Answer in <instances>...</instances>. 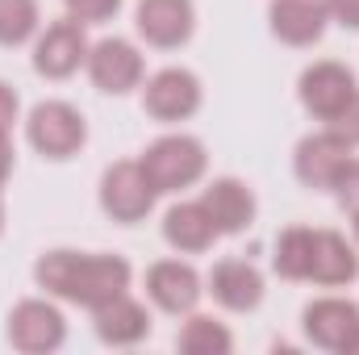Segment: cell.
Listing matches in <instances>:
<instances>
[{
  "label": "cell",
  "instance_id": "6da1fadb",
  "mask_svg": "<svg viewBox=\"0 0 359 355\" xmlns=\"http://www.w3.org/2000/svg\"><path fill=\"white\" fill-rule=\"evenodd\" d=\"M34 284L55 297V301H67V305H80V309H96L121 293H130L134 284V267L126 255H113V251H72V247H55V251H42L38 264H34Z\"/></svg>",
  "mask_w": 359,
  "mask_h": 355
},
{
  "label": "cell",
  "instance_id": "7a4b0ae2",
  "mask_svg": "<svg viewBox=\"0 0 359 355\" xmlns=\"http://www.w3.org/2000/svg\"><path fill=\"white\" fill-rule=\"evenodd\" d=\"M147 180L155 184L159 196H180L184 188H196L205 172H209V151L196 134H184V130H172V134H159L142 155H138Z\"/></svg>",
  "mask_w": 359,
  "mask_h": 355
},
{
  "label": "cell",
  "instance_id": "3957f363",
  "mask_svg": "<svg viewBox=\"0 0 359 355\" xmlns=\"http://www.w3.org/2000/svg\"><path fill=\"white\" fill-rule=\"evenodd\" d=\"M25 142L34 147V155L50 163H67L88 147V121L72 100L50 96L25 113Z\"/></svg>",
  "mask_w": 359,
  "mask_h": 355
},
{
  "label": "cell",
  "instance_id": "277c9868",
  "mask_svg": "<svg viewBox=\"0 0 359 355\" xmlns=\"http://www.w3.org/2000/svg\"><path fill=\"white\" fill-rule=\"evenodd\" d=\"M4 339L21 355H50L67 343V314L55 297H25L8 309Z\"/></svg>",
  "mask_w": 359,
  "mask_h": 355
},
{
  "label": "cell",
  "instance_id": "5b68a950",
  "mask_svg": "<svg viewBox=\"0 0 359 355\" xmlns=\"http://www.w3.org/2000/svg\"><path fill=\"white\" fill-rule=\"evenodd\" d=\"M96 196H100L104 217L117 222V226H138V222H147L151 209H155V201H159L155 184L147 180V172H142L138 159H117V163H109V168L100 172Z\"/></svg>",
  "mask_w": 359,
  "mask_h": 355
},
{
  "label": "cell",
  "instance_id": "8992f818",
  "mask_svg": "<svg viewBox=\"0 0 359 355\" xmlns=\"http://www.w3.org/2000/svg\"><path fill=\"white\" fill-rule=\"evenodd\" d=\"M88 25H80L76 17H55L50 25H42L38 29V38H34V55H29V63H34V72L42 76V80H72L76 72H84V63H88V34H84Z\"/></svg>",
  "mask_w": 359,
  "mask_h": 355
},
{
  "label": "cell",
  "instance_id": "52a82bcc",
  "mask_svg": "<svg viewBox=\"0 0 359 355\" xmlns=\"http://www.w3.org/2000/svg\"><path fill=\"white\" fill-rule=\"evenodd\" d=\"M205 105V84L188 67H159L155 76L142 80V113L159 126L192 121Z\"/></svg>",
  "mask_w": 359,
  "mask_h": 355
},
{
  "label": "cell",
  "instance_id": "ba28073f",
  "mask_svg": "<svg viewBox=\"0 0 359 355\" xmlns=\"http://www.w3.org/2000/svg\"><path fill=\"white\" fill-rule=\"evenodd\" d=\"M355 96H359L355 72L347 63H339V59H318V63H309L297 76V100H301V109L313 121H322V126H330Z\"/></svg>",
  "mask_w": 359,
  "mask_h": 355
},
{
  "label": "cell",
  "instance_id": "9c48e42d",
  "mask_svg": "<svg viewBox=\"0 0 359 355\" xmlns=\"http://www.w3.org/2000/svg\"><path fill=\"white\" fill-rule=\"evenodd\" d=\"M351 159H355V147L339 130L322 126V130H313V134H305L297 142V151H292V176L301 180L305 188H313V192H330Z\"/></svg>",
  "mask_w": 359,
  "mask_h": 355
},
{
  "label": "cell",
  "instance_id": "30bf717a",
  "mask_svg": "<svg viewBox=\"0 0 359 355\" xmlns=\"http://www.w3.org/2000/svg\"><path fill=\"white\" fill-rule=\"evenodd\" d=\"M84 72H88L96 92H104V96H130L134 88H142V80H147V55L130 38L113 34V38L92 42Z\"/></svg>",
  "mask_w": 359,
  "mask_h": 355
},
{
  "label": "cell",
  "instance_id": "8fae6325",
  "mask_svg": "<svg viewBox=\"0 0 359 355\" xmlns=\"http://www.w3.org/2000/svg\"><path fill=\"white\" fill-rule=\"evenodd\" d=\"M142 288H147V301H151L159 314L184 318V314H192V309L201 305V297H205V276L188 264V260H159V264L147 267Z\"/></svg>",
  "mask_w": 359,
  "mask_h": 355
},
{
  "label": "cell",
  "instance_id": "7c38bea8",
  "mask_svg": "<svg viewBox=\"0 0 359 355\" xmlns=\"http://www.w3.org/2000/svg\"><path fill=\"white\" fill-rule=\"evenodd\" d=\"M301 330L318 351L347 355L351 339L359 335V305L351 297H313L301 309Z\"/></svg>",
  "mask_w": 359,
  "mask_h": 355
},
{
  "label": "cell",
  "instance_id": "4fadbf2b",
  "mask_svg": "<svg viewBox=\"0 0 359 355\" xmlns=\"http://www.w3.org/2000/svg\"><path fill=\"white\" fill-rule=\"evenodd\" d=\"M134 29L155 51H180L196 34V4L192 0H138Z\"/></svg>",
  "mask_w": 359,
  "mask_h": 355
},
{
  "label": "cell",
  "instance_id": "5bb4252c",
  "mask_svg": "<svg viewBox=\"0 0 359 355\" xmlns=\"http://www.w3.org/2000/svg\"><path fill=\"white\" fill-rule=\"evenodd\" d=\"M205 293L226 309V314H255L268 297V280L251 260H217L205 276Z\"/></svg>",
  "mask_w": 359,
  "mask_h": 355
},
{
  "label": "cell",
  "instance_id": "9a60e30c",
  "mask_svg": "<svg viewBox=\"0 0 359 355\" xmlns=\"http://www.w3.org/2000/svg\"><path fill=\"white\" fill-rule=\"evenodd\" d=\"M201 205L209 209L213 226L222 239H234V234H247L259 217V201H255V188L238 176H217L201 188Z\"/></svg>",
  "mask_w": 359,
  "mask_h": 355
},
{
  "label": "cell",
  "instance_id": "2e32d148",
  "mask_svg": "<svg viewBox=\"0 0 359 355\" xmlns=\"http://www.w3.org/2000/svg\"><path fill=\"white\" fill-rule=\"evenodd\" d=\"M268 29L292 51L318 46L330 29V8L326 0H268Z\"/></svg>",
  "mask_w": 359,
  "mask_h": 355
},
{
  "label": "cell",
  "instance_id": "e0dca14e",
  "mask_svg": "<svg viewBox=\"0 0 359 355\" xmlns=\"http://www.w3.org/2000/svg\"><path fill=\"white\" fill-rule=\"evenodd\" d=\"M92 330H96V339L104 347H121L126 351V347L147 343L151 330H155V322H151L147 301L121 293V297H113V301H104V305L92 309Z\"/></svg>",
  "mask_w": 359,
  "mask_h": 355
},
{
  "label": "cell",
  "instance_id": "ac0fdd59",
  "mask_svg": "<svg viewBox=\"0 0 359 355\" xmlns=\"http://www.w3.org/2000/svg\"><path fill=\"white\" fill-rule=\"evenodd\" d=\"M359 280V247L355 239L339 230H313V260H309V280L318 288H347Z\"/></svg>",
  "mask_w": 359,
  "mask_h": 355
},
{
  "label": "cell",
  "instance_id": "d6986e66",
  "mask_svg": "<svg viewBox=\"0 0 359 355\" xmlns=\"http://www.w3.org/2000/svg\"><path fill=\"white\" fill-rule=\"evenodd\" d=\"M217 239H222V234H217L209 209L201 205V196H196V201H176V205L163 213V243H168L176 255H205V251H213Z\"/></svg>",
  "mask_w": 359,
  "mask_h": 355
},
{
  "label": "cell",
  "instance_id": "ffe728a7",
  "mask_svg": "<svg viewBox=\"0 0 359 355\" xmlns=\"http://www.w3.org/2000/svg\"><path fill=\"white\" fill-rule=\"evenodd\" d=\"M176 351L180 355H230L234 351V335H230V326L222 318L192 309V314H184V322L176 330Z\"/></svg>",
  "mask_w": 359,
  "mask_h": 355
},
{
  "label": "cell",
  "instance_id": "44dd1931",
  "mask_svg": "<svg viewBox=\"0 0 359 355\" xmlns=\"http://www.w3.org/2000/svg\"><path fill=\"white\" fill-rule=\"evenodd\" d=\"M309 260H313V230L284 226L271 243V272L280 280H309Z\"/></svg>",
  "mask_w": 359,
  "mask_h": 355
},
{
  "label": "cell",
  "instance_id": "7402d4cb",
  "mask_svg": "<svg viewBox=\"0 0 359 355\" xmlns=\"http://www.w3.org/2000/svg\"><path fill=\"white\" fill-rule=\"evenodd\" d=\"M42 29V4L38 0H0V46H34Z\"/></svg>",
  "mask_w": 359,
  "mask_h": 355
},
{
  "label": "cell",
  "instance_id": "603a6c76",
  "mask_svg": "<svg viewBox=\"0 0 359 355\" xmlns=\"http://www.w3.org/2000/svg\"><path fill=\"white\" fill-rule=\"evenodd\" d=\"M121 4L126 0H63L67 17H76L80 25H104V21H113L121 13Z\"/></svg>",
  "mask_w": 359,
  "mask_h": 355
},
{
  "label": "cell",
  "instance_id": "cb8c5ba5",
  "mask_svg": "<svg viewBox=\"0 0 359 355\" xmlns=\"http://www.w3.org/2000/svg\"><path fill=\"white\" fill-rule=\"evenodd\" d=\"M330 192H334L339 209L355 222V217H359V159H351V163L343 168V176H339V184H334Z\"/></svg>",
  "mask_w": 359,
  "mask_h": 355
},
{
  "label": "cell",
  "instance_id": "d4e9b609",
  "mask_svg": "<svg viewBox=\"0 0 359 355\" xmlns=\"http://www.w3.org/2000/svg\"><path fill=\"white\" fill-rule=\"evenodd\" d=\"M17 117H21V96H17L13 84H4V80H0V134H13Z\"/></svg>",
  "mask_w": 359,
  "mask_h": 355
},
{
  "label": "cell",
  "instance_id": "484cf974",
  "mask_svg": "<svg viewBox=\"0 0 359 355\" xmlns=\"http://www.w3.org/2000/svg\"><path fill=\"white\" fill-rule=\"evenodd\" d=\"M326 8H330V21L334 25L359 34V0H326Z\"/></svg>",
  "mask_w": 359,
  "mask_h": 355
},
{
  "label": "cell",
  "instance_id": "4316f807",
  "mask_svg": "<svg viewBox=\"0 0 359 355\" xmlns=\"http://www.w3.org/2000/svg\"><path fill=\"white\" fill-rule=\"evenodd\" d=\"M330 130H339L351 147H359V96L343 109V113H339V117H334V121H330Z\"/></svg>",
  "mask_w": 359,
  "mask_h": 355
},
{
  "label": "cell",
  "instance_id": "83f0119b",
  "mask_svg": "<svg viewBox=\"0 0 359 355\" xmlns=\"http://www.w3.org/2000/svg\"><path fill=\"white\" fill-rule=\"evenodd\" d=\"M13 163H17V151H13V138H8V134H0V188L8 184V176H13Z\"/></svg>",
  "mask_w": 359,
  "mask_h": 355
},
{
  "label": "cell",
  "instance_id": "f1b7e54d",
  "mask_svg": "<svg viewBox=\"0 0 359 355\" xmlns=\"http://www.w3.org/2000/svg\"><path fill=\"white\" fill-rule=\"evenodd\" d=\"M347 355H359V335L351 339V347H347Z\"/></svg>",
  "mask_w": 359,
  "mask_h": 355
},
{
  "label": "cell",
  "instance_id": "f546056e",
  "mask_svg": "<svg viewBox=\"0 0 359 355\" xmlns=\"http://www.w3.org/2000/svg\"><path fill=\"white\" fill-rule=\"evenodd\" d=\"M0 234H4V196H0Z\"/></svg>",
  "mask_w": 359,
  "mask_h": 355
},
{
  "label": "cell",
  "instance_id": "4dcf8cb0",
  "mask_svg": "<svg viewBox=\"0 0 359 355\" xmlns=\"http://www.w3.org/2000/svg\"><path fill=\"white\" fill-rule=\"evenodd\" d=\"M351 226H355V247H359V217H355V222H351Z\"/></svg>",
  "mask_w": 359,
  "mask_h": 355
}]
</instances>
